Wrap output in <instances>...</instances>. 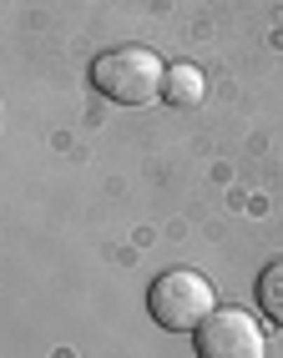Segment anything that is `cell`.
Returning <instances> with one entry per match:
<instances>
[{"label":"cell","instance_id":"obj_1","mask_svg":"<svg viewBox=\"0 0 283 358\" xmlns=\"http://www.w3.org/2000/svg\"><path fill=\"white\" fill-rule=\"evenodd\" d=\"M91 86L116 106H147L167 86V66L147 45H116V51H102L91 61Z\"/></svg>","mask_w":283,"mask_h":358},{"label":"cell","instance_id":"obj_2","mask_svg":"<svg viewBox=\"0 0 283 358\" xmlns=\"http://www.w3.org/2000/svg\"><path fill=\"white\" fill-rule=\"evenodd\" d=\"M147 308L152 318L167 328V333H198L212 313H218V293H212V282L193 268H172L152 282L147 293Z\"/></svg>","mask_w":283,"mask_h":358},{"label":"cell","instance_id":"obj_3","mask_svg":"<svg viewBox=\"0 0 283 358\" xmlns=\"http://www.w3.org/2000/svg\"><path fill=\"white\" fill-rule=\"evenodd\" d=\"M198 358H268L263 328H258L243 308H218L198 328Z\"/></svg>","mask_w":283,"mask_h":358},{"label":"cell","instance_id":"obj_4","mask_svg":"<svg viewBox=\"0 0 283 358\" xmlns=\"http://www.w3.org/2000/svg\"><path fill=\"white\" fill-rule=\"evenodd\" d=\"M202 91H207V81H202V71L198 66H187V61H177V66H167V86H162V96H167V106H198L202 101Z\"/></svg>","mask_w":283,"mask_h":358},{"label":"cell","instance_id":"obj_5","mask_svg":"<svg viewBox=\"0 0 283 358\" xmlns=\"http://www.w3.org/2000/svg\"><path fill=\"white\" fill-rule=\"evenodd\" d=\"M258 308H263L273 323H283V257L258 273Z\"/></svg>","mask_w":283,"mask_h":358}]
</instances>
